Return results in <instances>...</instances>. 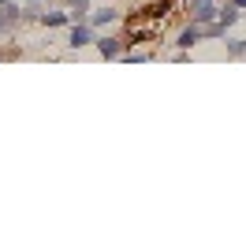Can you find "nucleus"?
<instances>
[{"instance_id": "obj_1", "label": "nucleus", "mask_w": 246, "mask_h": 250, "mask_svg": "<svg viewBox=\"0 0 246 250\" xmlns=\"http://www.w3.org/2000/svg\"><path fill=\"white\" fill-rule=\"evenodd\" d=\"M216 15H220V0H190L186 4V19L190 22H216Z\"/></svg>"}, {"instance_id": "obj_2", "label": "nucleus", "mask_w": 246, "mask_h": 250, "mask_svg": "<svg viewBox=\"0 0 246 250\" xmlns=\"http://www.w3.org/2000/svg\"><path fill=\"white\" fill-rule=\"evenodd\" d=\"M97 52H101L104 60H120L123 49H127V38H116V34H97Z\"/></svg>"}, {"instance_id": "obj_3", "label": "nucleus", "mask_w": 246, "mask_h": 250, "mask_svg": "<svg viewBox=\"0 0 246 250\" xmlns=\"http://www.w3.org/2000/svg\"><path fill=\"white\" fill-rule=\"evenodd\" d=\"M93 42H97V30H93L90 22H71V30H67V45L71 49H86Z\"/></svg>"}, {"instance_id": "obj_4", "label": "nucleus", "mask_w": 246, "mask_h": 250, "mask_svg": "<svg viewBox=\"0 0 246 250\" xmlns=\"http://www.w3.org/2000/svg\"><path fill=\"white\" fill-rule=\"evenodd\" d=\"M22 19H26V15H22L19 4H4V8H0V38L15 34V26H19Z\"/></svg>"}, {"instance_id": "obj_5", "label": "nucleus", "mask_w": 246, "mask_h": 250, "mask_svg": "<svg viewBox=\"0 0 246 250\" xmlns=\"http://www.w3.org/2000/svg\"><path fill=\"white\" fill-rule=\"evenodd\" d=\"M123 15H120V8H101V11H90V26L93 30H108V26H116V22H120Z\"/></svg>"}, {"instance_id": "obj_6", "label": "nucleus", "mask_w": 246, "mask_h": 250, "mask_svg": "<svg viewBox=\"0 0 246 250\" xmlns=\"http://www.w3.org/2000/svg\"><path fill=\"white\" fill-rule=\"evenodd\" d=\"M198 42H205V26H202V22H190V26H186V30L175 38V45H179V49H186V52L194 49Z\"/></svg>"}, {"instance_id": "obj_7", "label": "nucleus", "mask_w": 246, "mask_h": 250, "mask_svg": "<svg viewBox=\"0 0 246 250\" xmlns=\"http://www.w3.org/2000/svg\"><path fill=\"white\" fill-rule=\"evenodd\" d=\"M63 8H67V15H71V22H86L90 19V0H63Z\"/></svg>"}, {"instance_id": "obj_8", "label": "nucleus", "mask_w": 246, "mask_h": 250, "mask_svg": "<svg viewBox=\"0 0 246 250\" xmlns=\"http://www.w3.org/2000/svg\"><path fill=\"white\" fill-rule=\"evenodd\" d=\"M239 15H243V8H235L231 0H224V4H220V15H216V22L231 30V26H235V22H239Z\"/></svg>"}, {"instance_id": "obj_9", "label": "nucleus", "mask_w": 246, "mask_h": 250, "mask_svg": "<svg viewBox=\"0 0 246 250\" xmlns=\"http://www.w3.org/2000/svg\"><path fill=\"white\" fill-rule=\"evenodd\" d=\"M41 26H49V30H56V26H67V22H71V15H67V8L63 11H41Z\"/></svg>"}, {"instance_id": "obj_10", "label": "nucleus", "mask_w": 246, "mask_h": 250, "mask_svg": "<svg viewBox=\"0 0 246 250\" xmlns=\"http://www.w3.org/2000/svg\"><path fill=\"white\" fill-rule=\"evenodd\" d=\"M227 56H243V52H246V38H227Z\"/></svg>"}, {"instance_id": "obj_11", "label": "nucleus", "mask_w": 246, "mask_h": 250, "mask_svg": "<svg viewBox=\"0 0 246 250\" xmlns=\"http://www.w3.org/2000/svg\"><path fill=\"white\" fill-rule=\"evenodd\" d=\"M22 15H26V19H41V4H38V0H34V4H26V8H22Z\"/></svg>"}, {"instance_id": "obj_12", "label": "nucleus", "mask_w": 246, "mask_h": 250, "mask_svg": "<svg viewBox=\"0 0 246 250\" xmlns=\"http://www.w3.org/2000/svg\"><path fill=\"white\" fill-rule=\"evenodd\" d=\"M231 4H235V8H243V11H246V0H231Z\"/></svg>"}, {"instance_id": "obj_13", "label": "nucleus", "mask_w": 246, "mask_h": 250, "mask_svg": "<svg viewBox=\"0 0 246 250\" xmlns=\"http://www.w3.org/2000/svg\"><path fill=\"white\" fill-rule=\"evenodd\" d=\"M4 4H8V0H0V8H4Z\"/></svg>"}]
</instances>
